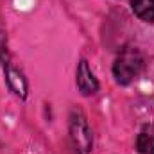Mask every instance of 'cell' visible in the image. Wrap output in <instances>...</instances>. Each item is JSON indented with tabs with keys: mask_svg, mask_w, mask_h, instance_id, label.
<instances>
[{
	"mask_svg": "<svg viewBox=\"0 0 154 154\" xmlns=\"http://www.w3.org/2000/svg\"><path fill=\"white\" fill-rule=\"evenodd\" d=\"M68 140H70V149L72 154H90L91 151V131L88 125V120L84 113L74 108L70 113V127H68Z\"/></svg>",
	"mask_w": 154,
	"mask_h": 154,
	"instance_id": "obj_1",
	"label": "cell"
},
{
	"mask_svg": "<svg viewBox=\"0 0 154 154\" xmlns=\"http://www.w3.org/2000/svg\"><path fill=\"white\" fill-rule=\"evenodd\" d=\"M136 147L140 154H154V122L142 129L136 140Z\"/></svg>",
	"mask_w": 154,
	"mask_h": 154,
	"instance_id": "obj_4",
	"label": "cell"
},
{
	"mask_svg": "<svg viewBox=\"0 0 154 154\" xmlns=\"http://www.w3.org/2000/svg\"><path fill=\"white\" fill-rule=\"evenodd\" d=\"M143 68V59L136 50H125L118 56V59L113 65V74L118 84H129L140 75Z\"/></svg>",
	"mask_w": 154,
	"mask_h": 154,
	"instance_id": "obj_2",
	"label": "cell"
},
{
	"mask_svg": "<svg viewBox=\"0 0 154 154\" xmlns=\"http://www.w3.org/2000/svg\"><path fill=\"white\" fill-rule=\"evenodd\" d=\"M131 5L140 20L154 23V0H131Z\"/></svg>",
	"mask_w": 154,
	"mask_h": 154,
	"instance_id": "obj_6",
	"label": "cell"
},
{
	"mask_svg": "<svg viewBox=\"0 0 154 154\" xmlns=\"http://www.w3.org/2000/svg\"><path fill=\"white\" fill-rule=\"evenodd\" d=\"M5 75H7V82H9L11 90H13L16 95H20V97L23 99V97L27 95V84H25L23 75H22L16 68H13V66H9V65H7V68H5Z\"/></svg>",
	"mask_w": 154,
	"mask_h": 154,
	"instance_id": "obj_5",
	"label": "cell"
},
{
	"mask_svg": "<svg viewBox=\"0 0 154 154\" xmlns=\"http://www.w3.org/2000/svg\"><path fill=\"white\" fill-rule=\"evenodd\" d=\"M77 86H79L82 95H93L99 90V82H97L95 75L91 74L88 61H84V59L77 66Z\"/></svg>",
	"mask_w": 154,
	"mask_h": 154,
	"instance_id": "obj_3",
	"label": "cell"
}]
</instances>
